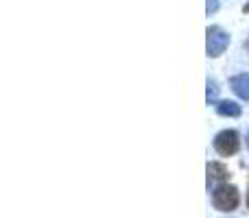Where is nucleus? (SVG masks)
<instances>
[{"label": "nucleus", "mask_w": 249, "mask_h": 218, "mask_svg": "<svg viewBox=\"0 0 249 218\" xmlns=\"http://www.w3.org/2000/svg\"><path fill=\"white\" fill-rule=\"evenodd\" d=\"M208 37H206V52L208 57H221L230 46V33H225L221 26H210L208 29Z\"/></svg>", "instance_id": "obj_1"}, {"label": "nucleus", "mask_w": 249, "mask_h": 218, "mask_svg": "<svg viewBox=\"0 0 249 218\" xmlns=\"http://www.w3.org/2000/svg\"><path fill=\"white\" fill-rule=\"evenodd\" d=\"M238 201H241V197H238L236 185H221L212 194V203L221 212H234L238 207Z\"/></svg>", "instance_id": "obj_2"}, {"label": "nucleus", "mask_w": 249, "mask_h": 218, "mask_svg": "<svg viewBox=\"0 0 249 218\" xmlns=\"http://www.w3.org/2000/svg\"><path fill=\"white\" fill-rule=\"evenodd\" d=\"M241 149V140H238V133L232 131V129H225V131L216 133L214 137V151L221 155V157H232V155L238 153Z\"/></svg>", "instance_id": "obj_3"}, {"label": "nucleus", "mask_w": 249, "mask_h": 218, "mask_svg": "<svg viewBox=\"0 0 249 218\" xmlns=\"http://www.w3.org/2000/svg\"><path fill=\"white\" fill-rule=\"evenodd\" d=\"M230 87L232 92L243 101H249V74L243 72V74H236V77L230 79Z\"/></svg>", "instance_id": "obj_4"}, {"label": "nucleus", "mask_w": 249, "mask_h": 218, "mask_svg": "<svg viewBox=\"0 0 249 218\" xmlns=\"http://www.w3.org/2000/svg\"><path fill=\"white\" fill-rule=\"evenodd\" d=\"M214 107H216V114L223 116V118H238L243 114L241 105L234 103V101H219Z\"/></svg>", "instance_id": "obj_5"}, {"label": "nucleus", "mask_w": 249, "mask_h": 218, "mask_svg": "<svg viewBox=\"0 0 249 218\" xmlns=\"http://www.w3.org/2000/svg\"><path fill=\"white\" fill-rule=\"evenodd\" d=\"M208 177H210L212 181H225L230 177V172L221 162H210L208 164Z\"/></svg>", "instance_id": "obj_6"}, {"label": "nucleus", "mask_w": 249, "mask_h": 218, "mask_svg": "<svg viewBox=\"0 0 249 218\" xmlns=\"http://www.w3.org/2000/svg\"><path fill=\"white\" fill-rule=\"evenodd\" d=\"M206 96H208V103H214L216 96H219V85H216V81H212V79H208V92H206Z\"/></svg>", "instance_id": "obj_7"}, {"label": "nucleus", "mask_w": 249, "mask_h": 218, "mask_svg": "<svg viewBox=\"0 0 249 218\" xmlns=\"http://www.w3.org/2000/svg\"><path fill=\"white\" fill-rule=\"evenodd\" d=\"M208 16H212V13L219 11V0H208V7H206Z\"/></svg>", "instance_id": "obj_8"}, {"label": "nucleus", "mask_w": 249, "mask_h": 218, "mask_svg": "<svg viewBox=\"0 0 249 218\" xmlns=\"http://www.w3.org/2000/svg\"><path fill=\"white\" fill-rule=\"evenodd\" d=\"M245 50H247V52H249V37H247V39H245Z\"/></svg>", "instance_id": "obj_9"}, {"label": "nucleus", "mask_w": 249, "mask_h": 218, "mask_svg": "<svg viewBox=\"0 0 249 218\" xmlns=\"http://www.w3.org/2000/svg\"><path fill=\"white\" fill-rule=\"evenodd\" d=\"M245 142H247V149H249V133H247V137H245Z\"/></svg>", "instance_id": "obj_10"}, {"label": "nucleus", "mask_w": 249, "mask_h": 218, "mask_svg": "<svg viewBox=\"0 0 249 218\" xmlns=\"http://www.w3.org/2000/svg\"><path fill=\"white\" fill-rule=\"evenodd\" d=\"M245 11H247V13H249V2H247V4H245Z\"/></svg>", "instance_id": "obj_11"}, {"label": "nucleus", "mask_w": 249, "mask_h": 218, "mask_svg": "<svg viewBox=\"0 0 249 218\" xmlns=\"http://www.w3.org/2000/svg\"><path fill=\"white\" fill-rule=\"evenodd\" d=\"M247 205H249V192H247Z\"/></svg>", "instance_id": "obj_12"}]
</instances>
